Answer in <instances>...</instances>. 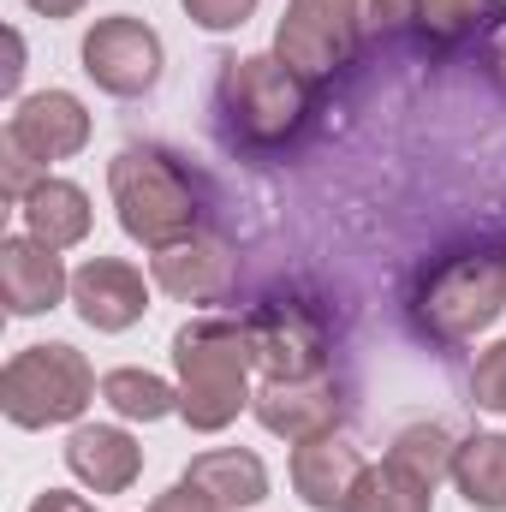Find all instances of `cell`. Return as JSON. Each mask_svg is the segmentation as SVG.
I'll use <instances>...</instances> for the list:
<instances>
[{"mask_svg":"<svg viewBox=\"0 0 506 512\" xmlns=\"http://www.w3.org/2000/svg\"><path fill=\"white\" fill-rule=\"evenodd\" d=\"M173 382H179V417L191 435H221L251 411L256 352L245 322L233 316H191L173 334Z\"/></svg>","mask_w":506,"mask_h":512,"instance_id":"cell-1","label":"cell"},{"mask_svg":"<svg viewBox=\"0 0 506 512\" xmlns=\"http://www.w3.org/2000/svg\"><path fill=\"white\" fill-rule=\"evenodd\" d=\"M108 197H114L120 233L143 251H167V245L203 233V185L173 149L126 143L108 161Z\"/></svg>","mask_w":506,"mask_h":512,"instance_id":"cell-2","label":"cell"},{"mask_svg":"<svg viewBox=\"0 0 506 512\" xmlns=\"http://www.w3.org/2000/svg\"><path fill=\"white\" fill-rule=\"evenodd\" d=\"M96 393H102V382H96L90 358L66 340L24 346L0 370V411L12 429H72V423H84Z\"/></svg>","mask_w":506,"mask_h":512,"instance_id":"cell-3","label":"cell"},{"mask_svg":"<svg viewBox=\"0 0 506 512\" xmlns=\"http://www.w3.org/2000/svg\"><path fill=\"white\" fill-rule=\"evenodd\" d=\"M310 84L292 78L274 48L268 54H233L221 60V120L227 137L245 143V149H280L292 143L304 120H310Z\"/></svg>","mask_w":506,"mask_h":512,"instance_id":"cell-4","label":"cell"},{"mask_svg":"<svg viewBox=\"0 0 506 512\" xmlns=\"http://www.w3.org/2000/svg\"><path fill=\"white\" fill-rule=\"evenodd\" d=\"M506 310V256L471 251V256H447L435 274H423L417 286V328L441 346H465L477 334H489Z\"/></svg>","mask_w":506,"mask_h":512,"instance_id":"cell-5","label":"cell"},{"mask_svg":"<svg viewBox=\"0 0 506 512\" xmlns=\"http://www.w3.org/2000/svg\"><path fill=\"white\" fill-rule=\"evenodd\" d=\"M358 42V0H286V18L274 24V60L310 90H328L358 54Z\"/></svg>","mask_w":506,"mask_h":512,"instance_id":"cell-6","label":"cell"},{"mask_svg":"<svg viewBox=\"0 0 506 512\" xmlns=\"http://www.w3.org/2000/svg\"><path fill=\"white\" fill-rule=\"evenodd\" d=\"M245 334H251L262 382H310V376H328L334 334H328V316L316 304H304V298H262L251 316H245Z\"/></svg>","mask_w":506,"mask_h":512,"instance_id":"cell-7","label":"cell"},{"mask_svg":"<svg viewBox=\"0 0 506 512\" xmlns=\"http://www.w3.org/2000/svg\"><path fill=\"white\" fill-rule=\"evenodd\" d=\"M78 60H84V78L114 96V102H137L161 84L167 72V42L155 24H143L137 12H108L84 30L78 42Z\"/></svg>","mask_w":506,"mask_h":512,"instance_id":"cell-8","label":"cell"},{"mask_svg":"<svg viewBox=\"0 0 506 512\" xmlns=\"http://www.w3.org/2000/svg\"><path fill=\"white\" fill-rule=\"evenodd\" d=\"M149 292H155V280H143V268L126 256H90L72 268V310L96 334L137 328L149 316Z\"/></svg>","mask_w":506,"mask_h":512,"instance_id":"cell-9","label":"cell"},{"mask_svg":"<svg viewBox=\"0 0 506 512\" xmlns=\"http://www.w3.org/2000/svg\"><path fill=\"white\" fill-rule=\"evenodd\" d=\"M90 131H96V120H90L84 96H72V90L18 96L12 114H6V137H12L30 161H42V167L84 155V149H90Z\"/></svg>","mask_w":506,"mask_h":512,"instance_id":"cell-10","label":"cell"},{"mask_svg":"<svg viewBox=\"0 0 506 512\" xmlns=\"http://www.w3.org/2000/svg\"><path fill=\"white\" fill-rule=\"evenodd\" d=\"M256 423L268 435H280L286 447L298 441H316V435H334L346 423V393L334 376H310V382H262L251 399Z\"/></svg>","mask_w":506,"mask_h":512,"instance_id":"cell-11","label":"cell"},{"mask_svg":"<svg viewBox=\"0 0 506 512\" xmlns=\"http://www.w3.org/2000/svg\"><path fill=\"white\" fill-rule=\"evenodd\" d=\"M0 304H6V316H48V310L72 304L66 256L30 233L0 239Z\"/></svg>","mask_w":506,"mask_h":512,"instance_id":"cell-12","label":"cell"},{"mask_svg":"<svg viewBox=\"0 0 506 512\" xmlns=\"http://www.w3.org/2000/svg\"><path fill=\"white\" fill-rule=\"evenodd\" d=\"M370 459L346 441V429L334 435H316V441H298L292 459H286V477H292V495L310 512H346L358 483H364Z\"/></svg>","mask_w":506,"mask_h":512,"instance_id":"cell-13","label":"cell"},{"mask_svg":"<svg viewBox=\"0 0 506 512\" xmlns=\"http://www.w3.org/2000/svg\"><path fill=\"white\" fill-rule=\"evenodd\" d=\"M60 453H66V471L90 495H126L143 477V447L126 423H72Z\"/></svg>","mask_w":506,"mask_h":512,"instance_id":"cell-14","label":"cell"},{"mask_svg":"<svg viewBox=\"0 0 506 512\" xmlns=\"http://www.w3.org/2000/svg\"><path fill=\"white\" fill-rule=\"evenodd\" d=\"M149 280L173 304H221L233 286V251L209 233H191L167 251H149Z\"/></svg>","mask_w":506,"mask_h":512,"instance_id":"cell-15","label":"cell"},{"mask_svg":"<svg viewBox=\"0 0 506 512\" xmlns=\"http://www.w3.org/2000/svg\"><path fill=\"white\" fill-rule=\"evenodd\" d=\"M18 215H24V233L42 239V245H54V251H78V245L90 239V227H96L90 191H84L78 179H60V173H48V179L18 203Z\"/></svg>","mask_w":506,"mask_h":512,"instance_id":"cell-16","label":"cell"},{"mask_svg":"<svg viewBox=\"0 0 506 512\" xmlns=\"http://www.w3.org/2000/svg\"><path fill=\"white\" fill-rule=\"evenodd\" d=\"M501 24H506V0H417V12H411V36L429 54L471 48V42L495 36Z\"/></svg>","mask_w":506,"mask_h":512,"instance_id":"cell-17","label":"cell"},{"mask_svg":"<svg viewBox=\"0 0 506 512\" xmlns=\"http://www.w3.org/2000/svg\"><path fill=\"white\" fill-rule=\"evenodd\" d=\"M185 477H191L221 512H251V507L268 501V465L256 459L251 447H209V453L191 459Z\"/></svg>","mask_w":506,"mask_h":512,"instance_id":"cell-18","label":"cell"},{"mask_svg":"<svg viewBox=\"0 0 506 512\" xmlns=\"http://www.w3.org/2000/svg\"><path fill=\"white\" fill-rule=\"evenodd\" d=\"M453 489L465 495V507L506 512V435H501V429H477V435H465V441H459Z\"/></svg>","mask_w":506,"mask_h":512,"instance_id":"cell-19","label":"cell"},{"mask_svg":"<svg viewBox=\"0 0 506 512\" xmlns=\"http://www.w3.org/2000/svg\"><path fill=\"white\" fill-rule=\"evenodd\" d=\"M102 405L120 423H161V417H179V382H167L155 370H137V364H120V370L102 376Z\"/></svg>","mask_w":506,"mask_h":512,"instance_id":"cell-20","label":"cell"},{"mask_svg":"<svg viewBox=\"0 0 506 512\" xmlns=\"http://www.w3.org/2000/svg\"><path fill=\"white\" fill-rule=\"evenodd\" d=\"M387 459L405 471V477H417V483H429V489H441V483H453V459H459V435L453 429H441V423H405L399 435H393V447H387Z\"/></svg>","mask_w":506,"mask_h":512,"instance_id":"cell-21","label":"cell"},{"mask_svg":"<svg viewBox=\"0 0 506 512\" xmlns=\"http://www.w3.org/2000/svg\"><path fill=\"white\" fill-rule=\"evenodd\" d=\"M346 512H435V489L405 477L393 459H381V465L364 471V483H358V495H352Z\"/></svg>","mask_w":506,"mask_h":512,"instance_id":"cell-22","label":"cell"},{"mask_svg":"<svg viewBox=\"0 0 506 512\" xmlns=\"http://www.w3.org/2000/svg\"><path fill=\"white\" fill-rule=\"evenodd\" d=\"M185 6V18L197 24V30H209V36H233V30H245L256 18V6L262 0H179Z\"/></svg>","mask_w":506,"mask_h":512,"instance_id":"cell-23","label":"cell"},{"mask_svg":"<svg viewBox=\"0 0 506 512\" xmlns=\"http://www.w3.org/2000/svg\"><path fill=\"white\" fill-rule=\"evenodd\" d=\"M42 179H48V167H42V161H30L12 137H0V191H6V203L18 209V203H24Z\"/></svg>","mask_w":506,"mask_h":512,"instance_id":"cell-24","label":"cell"},{"mask_svg":"<svg viewBox=\"0 0 506 512\" xmlns=\"http://www.w3.org/2000/svg\"><path fill=\"white\" fill-rule=\"evenodd\" d=\"M411 12H417V0H358V30H364V42H393L411 30Z\"/></svg>","mask_w":506,"mask_h":512,"instance_id":"cell-25","label":"cell"},{"mask_svg":"<svg viewBox=\"0 0 506 512\" xmlns=\"http://www.w3.org/2000/svg\"><path fill=\"white\" fill-rule=\"evenodd\" d=\"M471 399L483 411H506V340H495L489 352H477V364H471Z\"/></svg>","mask_w":506,"mask_h":512,"instance_id":"cell-26","label":"cell"},{"mask_svg":"<svg viewBox=\"0 0 506 512\" xmlns=\"http://www.w3.org/2000/svg\"><path fill=\"white\" fill-rule=\"evenodd\" d=\"M149 512H221V507H215V501H209L191 477H179L173 489H161V495L149 501Z\"/></svg>","mask_w":506,"mask_h":512,"instance_id":"cell-27","label":"cell"},{"mask_svg":"<svg viewBox=\"0 0 506 512\" xmlns=\"http://www.w3.org/2000/svg\"><path fill=\"white\" fill-rule=\"evenodd\" d=\"M30 512H96L78 489H42L36 501H30Z\"/></svg>","mask_w":506,"mask_h":512,"instance_id":"cell-28","label":"cell"},{"mask_svg":"<svg viewBox=\"0 0 506 512\" xmlns=\"http://www.w3.org/2000/svg\"><path fill=\"white\" fill-rule=\"evenodd\" d=\"M24 6H30L36 18H48V24H60V18H78V12H84L90 0H24Z\"/></svg>","mask_w":506,"mask_h":512,"instance_id":"cell-29","label":"cell"},{"mask_svg":"<svg viewBox=\"0 0 506 512\" xmlns=\"http://www.w3.org/2000/svg\"><path fill=\"white\" fill-rule=\"evenodd\" d=\"M483 54H489V72H495V84L506 90V24L489 36V48H483Z\"/></svg>","mask_w":506,"mask_h":512,"instance_id":"cell-30","label":"cell"},{"mask_svg":"<svg viewBox=\"0 0 506 512\" xmlns=\"http://www.w3.org/2000/svg\"><path fill=\"white\" fill-rule=\"evenodd\" d=\"M18 78H24V36L12 30V66H6V90H18Z\"/></svg>","mask_w":506,"mask_h":512,"instance_id":"cell-31","label":"cell"}]
</instances>
